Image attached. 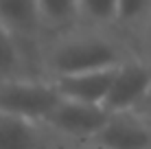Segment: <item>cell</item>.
I'll return each instance as SVG.
<instances>
[{
  "mask_svg": "<svg viewBox=\"0 0 151 149\" xmlns=\"http://www.w3.org/2000/svg\"><path fill=\"white\" fill-rule=\"evenodd\" d=\"M53 143L44 123L0 112V149H50Z\"/></svg>",
  "mask_w": 151,
  "mask_h": 149,
  "instance_id": "obj_8",
  "label": "cell"
},
{
  "mask_svg": "<svg viewBox=\"0 0 151 149\" xmlns=\"http://www.w3.org/2000/svg\"><path fill=\"white\" fill-rule=\"evenodd\" d=\"M59 92L46 77H18L0 81V112L44 123L59 103Z\"/></svg>",
  "mask_w": 151,
  "mask_h": 149,
  "instance_id": "obj_2",
  "label": "cell"
},
{
  "mask_svg": "<svg viewBox=\"0 0 151 149\" xmlns=\"http://www.w3.org/2000/svg\"><path fill=\"white\" fill-rule=\"evenodd\" d=\"M151 88V66L129 57L114 68L103 107L107 112H136Z\"/></svg>",
  "mask_w": 151,
  "mask_h": 149,
  "instance_id": "obj_5",
  "label": "cell"
},
{
  "mask_svg": "<svg viewBox=\"0 0 151 149\" xmlns=\"http://www.w3.org/2000/svg\"><path fill=\"white\" fill-rule=\"evenodd\" d=\"M92 143L101 149H149L151 121L140 112H110Z\"/></svg>",
  "mask_w": 151,
  "mask_h": 149,
  "instance_id": "obj_6",
  "label": "cell"
},
{
  "mask_svg": "<svg viewBox=\"0 0 151 149\" xmlns=\"http://www.w3.org/2000/svg\"><path fill=\"white\" fill-rule=\"evenodd\" d=\"M18 77H40L20 44L0 27V81Z\"/></svg>",
  "mask_w": 151,
  "mask_h": 149,
  "instance_id": "obj_10",
  "label": "cell"
},
{
  "mask_svg": "<svg viewBox=\"0 0 151 149\" xmlns=\"http://www.w3.org/2000/svg\"><path fill=\"white\" fill-rule=\"evenodd\" d=\"M149 121H151V119H149Z\"/></svg>",
  "mask_w": 151,
  "mask_h": 149,
  "instance_id": "obj_17",
  "label": "cell"
},
{
  "mask_svg": "<svg viewBox=\"0 0 151 149\" xmlns=\"http://www.w3.org/2000/svg\"><path fill=\"white\" fill-rule=\"evenodd\" d=\"M132 48L134 55L138 59H142L145 64L151 66V11L147 13V18L142 20V24L138 27V31L132 37Z\"/></svg>",
  "mask_w": 151,
  "mask_h": 149,
  "instance_id": "obj_13",
  "label": "cell"
},
{
  "mask_svg": "<svg viewBox=\"0 0 151 149\" xmlns=\"http://www.w3.org/2000/svg\"><path fill=\"white\" fill-rule=\"evenodd\" d=\"M0 27L20 44L33 70L40 75V48L44 44V31L35 0H0ZM42 77V75H40Z\"/></svg>",
  "mask_w": 151,
  "mask_h": 149,
  "instance_id": "obj_4",
  "label": "cell"
},
{
  "mask_svg": "<svg viewBox=\"0 0 151 149\" xmlns=\"http://www.w3.org/2000/svg\"><path fill=\"white\" fill-rule=\"evenodd\" d=\"M129 57H136L134 48L118 31L79 27L46 37L40 48V75L59 79L90 70L116 68Z\"/></svg>",
  "mask_w": 151,
  "mask_h": 149,
  "instance_id": "obj_1",
  "label": "cell"
},
{
  "mask_svg": "<svg viewBox=\"0 0 151 149\" xmlns=\"http://www.w3.org/2000/svg\"><path fill=\"white\" fill-rule=\"evenodd\" d=\"M50 149H101V147H96L92 140H59V138H55Z\"/></svg>",
  "mask_w": 151,
  "mask_h": 149,
  "instance_id": "obj_14",
  "label": "cell"
},
{
  "mask_svg": "<svg viewBox=\"0 0 151 149\" xmlns=\"http://www.w3.org/2000/svg\"><path fill=\"white\" fill-rule=\"evenodd\" d=\"M151 11V0H118L116 2V22H114V31L123 35L129 44H132L134 33L142 24Z\"/></svg>",
  "mask_w": 151,
  "mask_h": 149,
  "instance_id": "obj_11",
  "label": "cell"
},
{
  "mask_svg": "<svg viewBox=\"0 0 151 149\" xmlns=\"http://www.w3.org/2000/svg\"><path fill=\"white\" fill-rule=\"evenodd\" d=\"M107 116L110 112L103 105L59 99V103L44 119V125L59 140H92L107 121Z\"/></svg>",
  "mask_w": 151,
  "mask_h": 149,
  "instance_id": "obj_3",
  "label": "cell"
},
{
  "mask_svg": "<svg viewBox=\"0 0 151 149\" xmlns=\"http://www.w3.org/2000/svg\"><path fill=\"white\" fill-rule=\"evenodd\" d=\"M112 75L114 68H105V70H90V73L59 77V79H50V81L55 83L61 99L88 103V105H103Z\"/></svg>",
  "mask_w": 151,
  "mask_h": 149,
  "instance_id": "obj_7",
  "label": "cell"
},
{
  "mask_svg": "<svg viewBox=\"0 0 151 149\" xmlns=\"http://www.w3.org/2000/svg\"><path fill=\"white\" fill-rule=\"evenodd\" d=\"M149 149H151V147H149Z\"/></svg>",
  "mask_w": 151,
  "mask_h": 149,
  "instance_id": "obj_16",
  "label": "cell"
},
{
  "mask_svg": "<svg viewBox=\"0 0 151 149\" xmlns=\"http://www.w3.org/2000/svg\"><path fill=\"white\" fill-rule=\"evenodd\" d=\"M118 0H77L79 24L94 29H114Z\"/></svg>",
  "mask_w": 151,
  "mask_h": 149,
  "instance_id": "obj_12",
  "label": "cell"
},
{
  "mask_svg": "<svg viewBox=\"0 0 151 149\" xmlns=\"http://www.w3.org/2000/svg\"><path fill=\"white\" fill-rule=\"evenodd\" d=\"M44 40L79 27L77 0H35Z\"/></svg>",
  "mask_w": 151,
  "mask_h": 149,
  "instance_id": "obj_9",
  "label": "cell"
},
{
  "mask_svg": "<svg viewBox=\"0 0 151 149\" xmlns=\"http://www.w3.org/2000/svg\"><path fill=\"white\" fill-rule=\"evenodd\" d=\"M136 112H140L142 116H147V119H151V88H149L147 96H145V101L140 103V107H138Z\"/></svg>",
  "mask_w": 151,
  "mask_h": 149,
  "instance_id": "obj_15",
  "label": "cell"
}]
</instances>
